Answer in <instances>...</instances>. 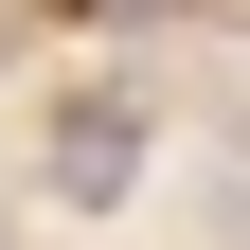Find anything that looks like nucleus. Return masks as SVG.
<instances>
[{
  "mask_svg": "<svg viewBox=\"0 0 250 250\" xmlns=\"http://www.w3.org/2000/svg\"><path fill=\"white\" fill-rule=\"evenodd\" d=\"M232 250H250V197H232Z\"/></svg>",
  "mask_w": 250,
  "mask_h": 250,
  "instance_id": "f03ea898",
  "label": "nucleus"
},
{
  "mask_svg": "<svg viewBox=\"0 0 250 250\" xmlns=\"http://www.w3.org/2000/svg\"><path fill=\"white\" fill-rule=\"evenodd\" d=\"M125 179H143V107L125 89H72L54 107V197H125Z\"/></svg>",
  "mask_w": 250,
  "mask_h": 250,
  "instance_id": "f257e3e1",
  "label": "nucleus"
}]
</instances>
